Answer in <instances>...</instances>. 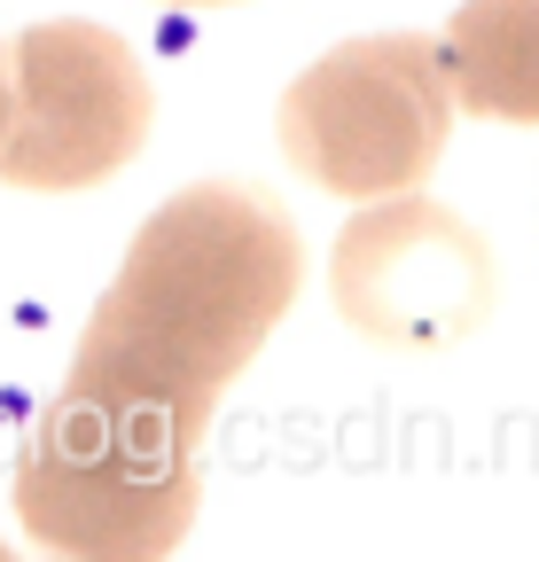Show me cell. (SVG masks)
I'll use <instances>...</instances> for the list:
<instances>
[{
    "label": "cell",
    "mask_w": 539,
    "mask_h": 562,
    "mask_svg": "<svg viewBox=\"0 0 539 562\" xmlns=\"http://www.w3.org/2000/svg\"><path fill=\"white\" fill-rule=\"evenodd\" d=\"M297 227L250 180H195L165 195L102 290L55 414L117 438L157 469L195 476L220 391L297 297Z\"/></svg>",
    "instance_id": "obj_1"
},
{
    "label": "cell",
    "mask_w": 539,
    "mask_h": 562,
    "mask_svg": "<svg viewBox=\"0 0 539 562\" xmlns=\"http://www.w3.org/2000/svg\"><path fill=\"white\" fill-rule=\"evenodd\" d=\"M274 125H282V157L313 188L375 203L430 180L453 125V94L430 40L368 32V40L328 47L313 70H297Z\"/></svg>",
    "instance_id": "obj_2"
},
{
    "label": "cell",
    "mask_w": 539,
    "mask_h": 562,
    "mask_svg": "<svg viewBox=\"0 0 539 562\" xmlns=\"http://www.w3.org/2000/svg\"><path fill=\"white\" fill-rule=\"evenodd\" d=\"M149 70L110 24H24L9 55V125L0 180L9 188H94L149 140Z\"/></svg>",
    "instance_id": "obj_3"
},
{
    "label": "cell",
    "mask_w": 539,
    "mask_h": 562,
    "mask_svg": "<svg viewBox=\"0 0 539 562\" xmlns=\"http://www.w3.org/2000/svg\"><path fill=\"white\" fill-rule=\"evenodd\" d=\"M328 281H336L345 321L375 344H398V351L461 344L493 313L485 235L469 220H453L446 203H423L407 188L375 195V211H360V220L336 235Z\"/></svg>",
    "instance_id": "obj_4"
},
{
    "label": "cell",
    "mask_w": 539,
    "mask_h": 562,
    "mask_svg": "<svg viewBox=\"0 0 539 562\" xmlns=\"http://www.w3.org/2000/svg\"><path fill=\"white\" fill-rule=\"evenodd\" d=\"M438 70L453 79L461 110L539 125V0H461Z\"/></svg>",
    "instance_id": "obj_5"
},
{
    "label": "cell",
    "mask_w": 539,
    "mask_h": 562,
    "mask_svg": "<svg viewBox=\"0 0 539 562\" xmlns=\"http://www.w3.org/2000/svg\"><path fill=\"white\" fill-rule=\"evenodd\" d=\"M0 125H9V47H0Z\"/></svg>",
    "instance_id": "obj_6"
}]
</instances>
